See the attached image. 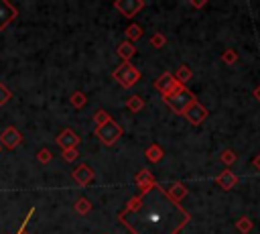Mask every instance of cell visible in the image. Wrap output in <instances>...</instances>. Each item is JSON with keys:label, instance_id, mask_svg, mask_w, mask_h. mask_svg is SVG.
Returning a JSON list of instances; mask_svg holds the SVG:
<instances>
[{"label": "cell", "instance_id": "cb8c5ba5", "mask_svg": "<svg viewBox=\"0 0 260 234\" xmlns=\"http://www.w3.org/2000/svg\"><path fill=\"white\" fill-rule=\"evenodd\" d=\"M219 161L225 163V165H234V163H236V155H234V151H223V153L219 155Z\"/></svg>", "mask_w": 260, "mask_h": 234}, {"label": "cell", "instance_id": "3957f363", "mask_svg": "<svg viewBox=\"0 0 260 234\" xmlns=\"http://www.w3.org/2000/svg\"><path fill=\"white\" fill-rule=\"evenodd\" d=\"M114 79H116L122 87H132V85L140 79V73H138V69H136L132 63L124 61V63L114 71Z\"/></svg>", "mask_w": 260, "mask_h": 234}, {"label": "cell", "instance_id": "9a60e30c", "mask_svg": "<svg viewBox=\"0 0 260 234\" xmlns=\"http://www.w3.org/2000/svg\"><path fill=\"white\" fill-rule=\"evenodd\" d=\"M116 51H118V55H120L124 61H128V59L134 55V51H136V49H134V45H132L130 41H124V43H120V45H118V49H116Z\"/></svg>", "mask_w": 260, "mask_h": 234}, {"label": "cell", "instance_id": "2e32d148", "mask_svg": "<svg viewBox=\"0 0 260 234\" xmlns=\"http://www.w3.org/2000/svg\"><path fill=\"white\" fill-rule=\"evenodd\" d=\"M162 157H165V153H162V149H160L158 144H150V147L146 149V159H148L150 163H158Z\"/></svg>", "mask_w": 260, "mask_h": 234}, {"label": "cell", "instance_id": "7402d4cb", "mask_svg": "<svg viewBox=\"0 0 260 234\" xmlns=\"http://www.w3.org/2000/svg\"><path fill=\"white\" fill-rule=\"evenodd\" d=\"M142 35V26L140 24H130L128 28H126V37L128 39H138Z\"/></svg>", "mask_w": 260, "mask_h": 234}, {"label": "cell", "instance_id": "4316f807", "mask_svg": "<svg viewBox=\"0 0 260 234\" xmlns=\"http://www.w3.org/2000/svg\"><path fill=\"white\" fill-rule=\"evenodd\" d=\"M37 159H39L41 163H49V161L53 159V155H51V153H49L47 149H41V151L37 153Z\"/></svg>", "mask_w": 260, "mask_h": 234}, {"label": "cell", "instance_id": "484cf974", "mask_svg": "<svg viewBox=\"0 0 260 234\" xmlns=\"http://www.w3.org/2000/svg\"><path fill=\"white\" fill-rule=\"evenodd\" d=\"M10 98H12V92H10L4 83H0V106H2V104H6Z\"/></svg>", "mask_w": 260, "mask_h": 234}, {"label": "cell", "instance_id": "e0dca14e", "mask_svg": "<svg viewBox=\"0 0 260 234\" xmlns=\"http://www.w3.org/2000/svg\"><path fill=\"white\" fill-rule=\"evenodd\" d=\"M175 79H177V83H185V81H189L191 79V69H189V65H181L179 69H177V73H175Z\"/></svg>", "mask_w": 260, "mask_h": 234}, {"label": "cell", "instance_id": "83f0119b", "mask_svg": "<svg viewBox=\"0 0 260 234\" xmlns=\"http://www.w3.org/2000/svg\"><path fill=\"white\" fill-rule=\"evenodd\" d=\"M150 45H152V47H156V49H160V47L165 45V37H162L160 33H156V35L150 39Z\"/></svg>", "mask_w": 260, "mask_h": 234}, {"label": "cell", "instance_id": "ac0fdd59", "mask_svg": "<svg viewBox=\"0 0 260 234\" xmlns=\"http://www.w3.org/2000/svg\"><path fill=\"white\" fill-rule=\"evenodd\" d=\"M73 210H75L77 214H81V216H85L87 212H91V203H89V199H85V197H81V199H77V201H75V206H73Z\"/></svg>", "mask_w": 260, "mask_h": 234}, {"label": "cell", "instance_id": "9c48e42d", "mask_svg": "<svg viewBox=\"0 0 260 234\" xmlns=\"http://www.w3.org/2000/svg\"><path fill=\"white\" fill-rule=\"evenodd\" d=\"M71 175H73V179H75L77 185H89V183L93 181V171H91V167H87L85 163L77 165Z\"/></svg>", "mask_w": 260, "mask_h": 234}, {"label": "cell", "instance_id": "603a6c76", "mask_svg": "<svg viewBox=\"0 0 260 234\" xmlns=\"http://www.w3.org/2000/svg\"><path fill=\"white\" fill-rule=\"evenodd\" d=\"M108 120H110V116L106 114V110H98V112H95V116H93V122H95V128H98V126H102V124H106Z\"/></svg>", "mask_w": 260, "mask_h": 234}, {"label": "cell", "instance_id": "6da1fadb", "mask_svg": "<svg viewBox=\"0 0 260 234\" xmlns=\"http://www.w3.org/2000/svg\"><path fill=\"white\" fill-rule=\"evenodd\" d=\"M120 222H124L132 234H177L189 222V214L154 185L126 206Z\"/></svg>", "mask_w": 260, "mask_h": 234}, {"label": "cell", "instance_id": "4fadbf2b", "mask_svg": "<svg viewBox=\"0 0 260 234\" xmlns=\"http://www.w3.org/2000/svg\"><path fill=\"white\" fill-rule=\"evenodd\" d=\"M136 183L142 187V191H148L150 187H154V185H156V181L152 179V175H150L148 171H140V173L136 175Z\"/></svg>", "mask_w": 260, "mask_h": 234}, {"label": "cell", "instance_id": "ba28073f", "mask_svg": "<svg viewBox=\"0 0 260 234\" xmlns=\"http://www.w3.org/2000/svg\"><path fill=\"white\" fill-rule=\"evenodd\" d=\"M57 144L63 149V151H69V149H77L79 144V136L71 130V128H65L59 136H57Z\"/></svg>", "mask_w": 260, "mask_h": 234}, {"label": "cell", "instance_id": "44dd1931", "mask_svg": "<svg viewBox=\"0 0 260 234\" xmlns=\"http://www.w3.org/2000/svg\"><path fill=\"white\" fill-rule=\"evenodd\" d=\"M236 228H238L242 234H248V232H250V228H252V222H250V218H240V220L236 222Z\"/></svg>", "mask_w": 260, "mask_h": 234}, {"label": "cell", "instance_id": "52a82bcc", "mask_svg": "<svg viewBox=\"0 0 260 234\" xmlns=\"http://www.w3.org/2000/svg\"><path fill=\"white\" fill-rule=\"evenodd\" d=\"M116 10H120L124 16H134L142 6H144V2L142 0H116Z\"/></svg>", "mask_w": 260, "mask_h": 234}, {"label": "cell", "instance_id": "ffe728a7", "mask_svg": "<svg viewBox=\"0 0 260 234\" xmlns=\"http://www.w3.org/2000/svg\"><path fill=\"white\" fill-rule=\"evenodd\" d=\"M85 102H87V100H85V96H83L81 92H73V94H71V104H73L75 108H83Z\"/></svg>", "mask_w": 260, "mask_h": 234}, {"label": "cell", "instance_id": "f1b7e54d", "mask_svg": "<svg viewBox=\"0 0 260 234\" xmlns=\"http://www.w3.org/2000/svg\"><path fill=\"white\" fill-rule=\"evenodd\" d=\"M63 159H65V161H69V163H73V161L77 159V149H69V151H63Z\"/></svg>", "mask_w": 260, "mask_h": 234}, {"label": "cell", "instance_id": "d6986e66", "mask_svg": "<svg viewBox=\"0 0 260 234\" xmlns=\"http://www.w3.org/2000/svg\"><path fill=\"white\" fill-rule=\"evenodd\" d=\"M126 106H128V110H132V112H140L142 106H144V102H142L140 96H132V98L126 102Z\"/></svg>", "mask_w": 260, "mask_h": 234}, {"label": "cell", "instance_id": "8992f818", "mask_svg": "<svg viewBox=\"0 0 260 234\" xmlns=\"http://www.w3.org/2000/svg\"><path fill=\"white\" fill-rule=\"evenodd\" d=\"M183 116H185V118H187L191 124H195V126H197V124H201V122L207 118V110H205V108H203V106H201V104L195 100V102L189 106V110H187Z\"/></svg>", "mask_w": 260, "mask_h": 234}, {"label": "cell", "instance_id": "30bf717a", "mask_svg": "<svg viewBox=\"0 0 260 234\" xmlns=\"http://www.w3.org/2000/svg\"><path fill=\"white\" fill-rule=\"evenodd\" d=\"M0 142H2L6 149H14V147H18V142H20V132H18L14 126H8L6 130H2Z\"/></svg>", "mask_w": 260, "mask_h": 234}, {"label": "cell", "instance_id": "5bb4252c", "mask_svg": "<svg viewBox=\"0 0 260 234\" xmlns=\"http://www.w3.org/2000/svg\"><path fill=\"white\" fill-rule=\"evenodd\" d=\"M236 181H238V177H236L232 171H223V173L217 177V183H219L223 189H230V187H234V185H236Z\"/></svg>", "mask_w": 260, "mask_h": 234}, {"label": "cell", "instance_id": "f546056e", "mask_svg": "<svg viewBox=\"0 0 260 234\" xmlns=\"http://www.w3.org/2000/svg\"><path fill=\"white\" fill-rule=\"evenodd\" d=\"M254 167L260 171V155H256V157H254Z\"/></svg>", "mask_w": 260, "mask_h": 234}, {"label": "cell", "instance_id": "5b68a950", "mask_svg": "<svg viewBox=\"0 0 260 234\" xmlns=\"http://www.w3.org/2000/svg\"><path fill=\"white\" fill-rule=\"evenodd\" d=\"M154 87H156V90L162 94V98H169V96H173L175 92H179L183 85H181V83H177L175 75L167 71V73H162V75H160V77L154 81Z\"/></svg>", "mask_w": 260, "mask_h": 234}, {"label": "cell", "instance_id": "4dcf8cb0", "mask_svg": "<svg viewBox=\"0 0 260 234\" xmlns=\"http://www.w3.org/2000/svg\"><path fill=\"white\" fill-rule=\"evenodd\" d=\"M254 96H256V98H258V100H260V87H258V90H256V92H254Z\"/></svg>", "mask_w": 260, "mask_h": 234}, {"label": "cell", "instance_id": "7a4b0ae2", "mask_svg": "<svg viewBox=\"0 0 260 234\" xmlns=\"http://www.w3.org/2000/svg\"><path fill=\"white\" fill-rule=\"evenodd\" d=\"M165 102H167V106L173 108L177 114H185V112L189 110V106L195 102V96H193L191 92H187L185 87H181V90L175 92L173 96L165 98Z\"/></svg>", "mask_w": 260, "mask_h": 234}, {"label": "cell", "instance_id": "8fae6325", "mask_svg": "<svg viewBox=\"0 0 260 234\" xmlns=\"http://www.w3.org/2000/svg\"><path fill=\"white\" fill-rule=\"evenodd\" d=\"M14 16H16V8H14L10 2L0 0V31H2Z\"/></svg>", "mask_w": 260, "mask_h": 234}, {"label": "cell", "instance_id": "277c9868", "mask_svg": "<svg viewBox=\"0 0 260 234\" xmlns=\"http://www.w3.org/2000/svg\"><path fill=\"white\" fill-rule=\"evenodd\" d=\"M95 134H98V138H100L104 144H114V142L120 138L122 128H120L118 122H114V120L110 118L106 124H102V126L95 128Z\"/></svg>", "mask_w": 260, "mask_h": 234}, {"label": "cell", "instance_id": "d4e9b609", "mask_svg": "<svg viewBox=\"0 0 260 234\" xmlns=\"http://www.w3.org/2000/svg\"><path fill=\"white\" fill-rule=\"evenodd\" d=\"M221 59H223V63L234 65V63H236V59H238V55H236V51H234V49H228V51L221 55Z\"/></svg>", "mask_w": 260, "mask_h": 234}, {"label": "cell", "instance_id": "7c38bea8", "mask_svg": "<svg viewBox=\"0 0 260 234\" xmlns=\"http://www.w3.org/2000/svg\"><path fill=\"white\" fill-rule=\"evenodd\" d=\"M165 193H167L173 201H181V199L187 195V189H185V185H183V183H173Z\"/></svg>", "mask_w": 260, "mask_h": 234}]
</instances>
